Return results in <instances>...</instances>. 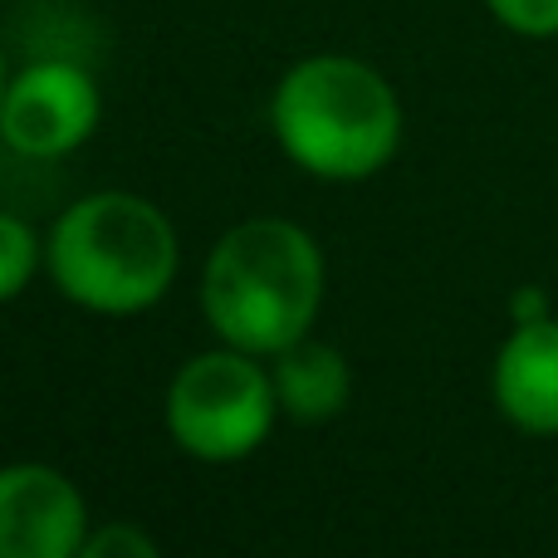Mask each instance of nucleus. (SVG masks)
<instances>
[{"label":"nucleus","mask_w":558,"mask_h":558,"mask_svg":"<svg viewBox=\"0 0 558 558\" xmlns=\"http://www.w3.org/2000/svg\"><path fill=\"white\" fill-rule=\"evenodd\" d=\"M275 143L318 182H367L402 147V98L353 54H308L270 94Z\"/></svg>","instance_id":"obj_2"},{"label":"nucleus","mask_w":558,"mask_h":558,"mask_svg":"<svg viewBox=\"0 0 558 558\" xmlns=\"http://www.w3.org/2000/svg\"><path fill=\"white\" fill-rule=\"evenodd\" d=\"M39 265H45V245L29 231V221L0 211V304L25 294Z\"/></svg>","instance_id":"obj_9"},{"label":"nucleus","mask_w":558,"mask_h":558,"mask_svg":"<svg viewBox=\"0 0 558 558\" xmlns=\"http://www.w3.org/2000/svg\"><path fill=\"white\" fill-rule=\"evenodd\" d=\"M5 84H10V74H5V54H0V104H5Z\"/></svg>","instance_id":"obj_13"},{"label":"nucleus","mask_w":558,"mask_h":558,"mask_svg":"<svg viewBox=\"0 0 558 558\" xmlns=\"http://www.w3.org/2000/svg\"><path fill=\"white\" fill-rule=\"evenodd\" d=\"M104 118L98 78L74 59H39L10 74L0 104V143L20 157L54 162L94 137Z\"/></svg>","instance_id":"obj_5"},{"label":"nucleus","mask_w":558,"mask_h":558,"mask_svg":"<svg viewBox=\"0 0 558 558\" xmlns=\"http://www.w3.org/2000/svg\"><path fill=\"white\" fill-rule=\"evenodd\" d=\"M167 436L177 451L206 465H231L255 456L279 422V397L270 367L255 353L221 343L196 353L167 383Z\"/></svg>","instance_id":"obj_4"},{"label":"nucleus","mask_w":558,"mask_h":558,"mask_svg":"<svg viewBox=\"0 0 558 558\" xmlns=\"http://www.w3.org/2000/svg\"><path fill=\"white\" fill-rule=\"evenodd\" d=\"M88 530V505L64 471L0 465V558H78Z\"/></svg>","instance_id":"obj_6"},{"label":"nucleus","mask_w":558,"mask_h":558,"mask_svg":"<svg viewBox=\"0 0 558 558\" xmlns=\"http://www.w3.org/2000/svg\"><path fill=\"white\" fill-rule=\"evenodd\" d=\"M324 279V251L304 226L284 216H251L206 255L202 314L221 343L275 357L314 333Z\"/></svg>","instance_id":"obj_1"},{"label":"nucleus","mask_w":558,"mask_h":558,"mask_svg":"<svg viewBox=\"0 0 558 558\" xmlns=\"http://www.w3.org/2000/svg\"><path fill=\"white\" fill-rule=\"evenodd\" d=\"M495 407L530 436H558V318L514 324L495 353Z\"/></svg>","instance_id":"obj_7"},{"label":"nucleus","mask_w":558,"mask_h":558,"mask_svg":"<svg viewBox=\"0 0 558 558\" xmlns=\"http://www.w3.org/2000/svg\"><path fill=\"white\" fill-rule=\"evenodd\" d=\"M78 558H162L157 549V539L143 530V524L133 520H113V524H98V530H88L84 549Z\"/></svg>","instance_id":"obj_10"},{"label":"nucleus","mask_w":558,"mask_h":558,"mask_svg":"<svg viewBox=\"0 0 558 558\" xmlns=\"http://www.w3.org/2000/svg\"><path fill=\"white\" fill-rule=\"evenodd\" d=\"M485 10L520 39H554L558 35V0H485Z\"/></svg>","instance_id":"obj_11"},{"label":"nucleus","mask_w":558,"mask_h":558,"mask_svg":"<svg viewBox=\"0 0 558 558\" xmlns=\"http://www.w3.org/2000/svg\"><path fill=\"white\" fill-rule=\"evenodd\" d=\"M270 377H275L279 416H289L299 426L333 422L348 407V397H353V367L324 338H299L284 353H275Z\"/></svg>","instance_id":"obj_8"},{"label":"nucleus","mask_w":558,"mask_h":558,"mask_svg":"<svg viewBox=\"0 0 558 558\" xmlns=\"http://www.w3.org/2000/svg\"><path fill=\"white\" fill-rule=\"evenodd\" d=\"M177 231L162 206L133 192H94L74 202L45 241V270L74 308L133 318L177 284Z\"/></svg>","instance_id":"obj_3"},{"label":"nucleus","mask_w":558,"mask_h":558,"mask_svg":"<svg viewBox=\"0 0 558 558\" xmlns=\"http://www.w3.org/2000/svg\"><path fill=\"white\" fill-rule=\"evenodd\" d=\"M510 318L514 324H539V318H549V299H544V289H514Z\"/></svg>","instance_id":"obj_12"}]
</instances>
